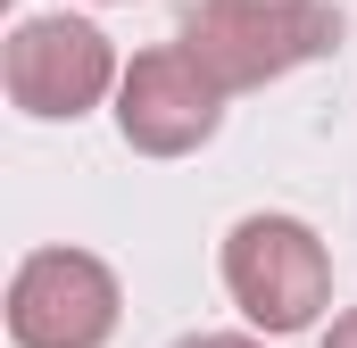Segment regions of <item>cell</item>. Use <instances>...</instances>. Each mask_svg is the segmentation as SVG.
Here are the masks:
<instances>
[{
    "label": "cell",
    "instance_id": "obj_1",
    "mask_svg": "<svg viewBox=\"0 0 357 348\" xmlns=\"http://www.w3.org/2000/svg\"><path fill=\"white\" fill-rule=\"evenodd\" d=\"M225 290H233V307L250 315V332H266V340H291V332H307L324 307H333V249L316 241V224H299V216H241L233 232H225Z\"/></svg>",
    "mask_w": 357,
    "mask_h": 348
},
{
    "label": "cell",
    "instance_id": "obj_2",
    "mask_svg": "<svg viewBox=\"0 0 357 348\" xmlns=\"http://www.w3.org/2000/svg\"><path fill=\"white\" fill-rule=\"evenodd\" d=\"M175 42L225 91H258V84H282L307 58H324L341 42V8L333 0H299V8H225V0H199L175 25Z\"/></svg>",
    "mask_w": 357,
    "mask_h": 348
},
{
    "label": "cell",
    "instance_id": "obj_3",
    "mask_svg": "<svg viewBox=\"0 0 357 348\" xmlns=\"http://www.w3.org/2000/svg\"><path fill=\"white\" fill-rule=\"evenodd\" d=\"M0 84L17 100V116L75 125V116H91L108 91L125 84V67H116L108 33L91 17H25L8 33V50H0Z\"/></svg>",
    "mask_w": 357,
    "mask_h": 348
},
{
    "label": "cell",
    "instance_id": "obj_4",
    "mask_svg": "<svg viewBox=\"0 0 357 348\" xmlns=\"http://www.w3.org/2000/svg\"><path fill=\"white\" fill-rule=\"evenodd\" d=\"M125 290L91 249H33L8 274V340L17 348H108Z\"/></svg>",
    "mask_w": 357,
    "mask_h": 348
},
{
    "label": "cell",
    "instance_id": "obj_5",
    "mask_svg": "<svg viewBox=\"0 0 357 348\" xmlns=\"http://www.w3.org/2000/svg\"><path fill=\"white\" fill-rule=\"evenodd\" d=\"M225 100H233V91L216 84L183 42H158V50H133V58H125V84H116V133H125L133 158H191V150L216 141Z\"/></svg>",
    "mask_w": 357,
    "mask_h": 348
},
{
    "label": "cell",
    "instance_id": "obj_6",
    "mask_svg": "<svg viewBox=\"0 0 357 348\" xmlns=\"http://www.w3.org/2000/svg\"><path fill=\"white\" fill-rule=\"evenodd\" d=\"M175 348H266V340H250V332H191V340H175Z\"/></svg>",
    "mask_w": 357,
    "mask_h": 348
},
{
    "label": "cell",
    "instance_id": "obj_7",
    "mask_svg": "<svg viewBox=\"0 0 357 348\" xmlns=\"http://www.w3.org/2000/svg\"><path fill=\"white\" fill-rule=\"evenodd\" d=\"M316 348H357V307H349V315H333V332H324Z\"/></svg>",
    "mask_w": 357,
    "mask_h": 348
},
{
    "label": "cell",
    "instance_id": "obj_8",
    "mask_svg": "<svg viewBox=\"0 0 357 348\" xmlns=\"http://www.w3.org/2000/svg\"><path fill=\"white\" fill-rule=\"evenodd\" d=\"M225 8H299V0H225Z\"/></svg>",
    "mask_w": 357,
    "mask_h": 348
},
{
    "label": "cell",
    "instance_id": "obj_9",
    "mask_svg": "<svg viewBox=\"0 0 357 348\" xmlns=\"http://www.w3.org/2000/svg\"><path fill=\"white\" fill-rule=\"evenodd\" d=\"M100 8H133V0H100Z\"/></svg>",
    "mask_w": 357,
    "mask_h": 348
}]
</instances>
